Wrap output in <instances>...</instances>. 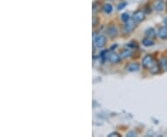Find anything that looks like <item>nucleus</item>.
<instances>
[{"label": "nucleus", "mask_w": 167, "mask_h": 137, "mask_svg": "<svg viewBox=\"0 0 167 137\" xmlns=\"http://www.w3.org/2000/svg\"><path fill=\"white\" fill-rule=\"evenodd\" d=\"M155 63H157V62L150 55H147V56H145L142 59V66L146 68H149V70L154 66Z\"/></svg>", "instance_id": "1"}, {"label": "nucleus", "mask_w": 167, "mask_h": 137, "mask_svg": "<svg viewBox=\"0 0 167 137\" xmlns=\"http://www.w3.org/2000/svg\"><path fill=\"white\" fill-rule=\"evenodd\" d=\"M106 44V38L104 35H97L94 40V45L97 48H102Z\"/></svg>", "instance_id": "2"}, {"label": "nucleus", "mask_w": 167, "mask_h": 137, "mask_svg": "<svg viewBox=\"0 0 167 137\" xmlns=\"http://www.w3.org/2000/svg\"><path fill=\"white\" fill-rule=\"evenodd\" d=\"M152 6H153V9H154V10L158 12H162L165 9V3L163 0H155V1L153 2Z\"/></svg>", "instance_id": "3"}, {"label": "nucleus", "mask_w": 167, "mask_h": 137, "mask_svg": "<svg viewBox=\"0 0 167 137\" xmlns=\"http://www.w3.org/2000/svg\"><path fill=\"white\" fill-rule=\"evenodd\" d=\"M145 19V12L142 10H137V12L134 13L133 15V19L136 22H141L142 20H144Z\"/></svg>", "instance_id": "4"}, {"label": "nucleus", "mask_w": 167, "mask_h": 137, "mask_svg": "<svg viewBox=\"0 0 167 137\" xmlns=\"http://www.w3.org/2000/svg\"><path fill=\"white\" fill-rule=\"evenodd\" d=\"M136 28V22L133 19H129L128 22H125V25H124V31L126 32H132L134 29Z\"/></svg>", "instance_id": "5"}, {"label": "nucleus", "mask_w": 167, "mask_h": 137, "mask_svg": "<svg viewBox=\"0 0 167 137\" xmlns=\"http://www.w3.org/2000/svg\"><path fill=\"white\" fill-rule=\"evenodd\" d=\"M107 34L110 38H115L118 34V30L114 25H110L107 29Z\"/></svg>", "instance_id": "6"}, {"label": "nucleus", "mask_w": 167, "mask_h": 137, "mask_svg": "<svg viewBox=\"0 0 167 137\" xmlns=\"http://www.w3.org/2000/svg\"><path fill=\"white\" fill-rule=\"evenodd\" d=\"M120 59H121V57L119 56V55H117L116 53H111V54H110V56H109V60L113 64L119 63Z\"/></svg>", "instance_id": "7"}, {"label": "nucleus", "mask_w": 167, "mask_h": 137, "mask_svg": "<svg viewBox=\"0 0 167 137\" xmlns=\"http://www.w3.org/2000/svg\"><path fill=\"white\" fill-rule=\"evenodd\" d=\"M158 35L161 39H167V27H161L159 30H158Z\"/></svg>", "instance_id": "8"}, {"label": "nucleus", "mask_w": 167, "mask_h": 137, "mask_svg": "<svg viewBox=\"0 0 167 137\" xmlns=\"http://www.w3.org/2000/svg\"><path fill=\"white\" fill-rule=\"evenodd\" d=\"M159 65H160V68H161L162 71H167V58H165V57L161 58V59L159 61Z\"/></svg>", "instance_id": "9"}, {"label": "nucleus", "mask_w": 167, "mask_h": 137, "mask_svg": "<svg viewBox=\"0 0 167 137\" xmlns=\"http://www.w3.org/2000/svg\"><path fill=\"white\" fill-rule=\"evenodd\" d=\"M126 70L128 71H131V72L137 71L139 70V64H137V63H130L129 65L126 66Z\"/></svg>", "instance_id": "10"}, {"label": "nucleus", "mask_w": 167, "mask_h": 137, "mask_svg": "<svg viewBox=\"0 0 167 137\" xmlns=\"http://www.w3.org/2000/svg\"><path fill=\"white\" fill-rule=\"evenodd\" d=\"M145 34H146V36H147V37H150L151 39H153L156 36V32H155V31H154V29H153V28L147 29V30H146V32H145Z\"/></svg>", "instance_id": "11"}, {"label": "nucleus", "mask_w": 167, "mask_h": 137, "mask_svg": "<svg viewBox=\"0 0 167 137\" xmlns=\"http://www.w3.org/2000/svg\"><path fill=\"white\" fill-rule=\"evenodd\" d=\"M142 44L144 46H150L154 45V42H153V40L150 37H146L142 40Z\"/></svg>", "instance_id": "12"}, {"label": "nucleus", "mask_w": 167, "mask_h": 137, "mask_svg": "<svg viewBox=\"0 0 167 137\" xmlns=\"http://www.w3.org/2000/svg\"><path fill=\"white\" fill-rule=\"evenodd\" d=\"M130 55H131V51L128 48H126V49H123V51H121L120 57H121V58H128Z\"/></svg>", "instance_id": "13"}, {"label": "nucleus", "mask_w": 167, "mask_h": 137, "mask_svg": "<svg viewBox=\"0 0 167 137\" xmlns=\"http://www.w3.org/2000/svg\"><path fill=\"white\" fill-rule=\"evenodd\" d=\"M102 10L104 11V13H106V14H110V13L113 11V6H111V5H110V4H106L103 6Z\"/></svg>", "instance_id": "14"}, {"label": "nucleus", "mask_w": 167, "mask_h": 137, "mask_svg": "<svg viewBox=\"0 0 167 137\" xmlns=\"http://www.w3.org/2000/svg\"><path fill=\"white\" fill-rule=\"evenodd\" d=\"M160 65H158V63H155V65L153 66L151 68H150V71L152 73V74H157L159 72V70H160Z\"/></svg>", "instance_id": "15"}, {"label": "nucleus", "mask_w": 167, "mask_h": 137, "mask_svg": "<svg viewBox=\"0 0 167 137\" xmlns=\"http://www.w3.org/2000/svg\"><path fill=\"white\" fill-rule=\"evenodd\" d=\"M122 19L123 20L124 22H126L130 19V17H129V15L127 14V13H123V14L122 15Z\"/></svg>", "instance_id": "16"}, {"label": "nucleus", "mask_w": 167, "mask_h": 137, "mask_svg": "<svg viewBox=\"0 0 167 137\" xmlns=\"http://www.w3.org/2000/svg\"><path fill=\"white\" fill-rule=\"evenodd\" d=\"M125 6H126V3H125V2L120 3L119 5L117 6V9H118V10H121V9H123L124 8Z\"/></svg>", "instance_id": "17"}, {"label": "nucleus", "mask_w": 167, "mask_h": 137, "mask_svg": "<svg viewBox=\"0 0 167 137\" xmlns=\"http://www.w3.org/2000/svg\"><path fill=\"white\" fill-rule=\"evenodd\" d=\"M113 136H120V133H111L108 135V137H113Z\"/></svg>", "instance_id": "18"}, {"label": "nucleus", "mask_w": 167, "mask_h": 137, "mask_svg": "<svg viewBox=\"0 0 167 137\" xmlns=\"http://www.w3.org/2000/svg\"><path fill=\"white\" fill-rule=\"evenodd\" d=\"M163 22H164V24H165V26L167 27V17L163 19Z\"/></svg>", "instance_id": "19"}]
</instances>
